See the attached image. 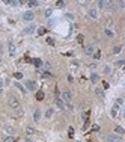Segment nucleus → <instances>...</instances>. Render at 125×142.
Instances as JSON below:
<instances>
[{
    "label": "nucleus",
    "mask_w": 125,
    "mask_h": 142,
    "mask_svg": "<svg viewBox=\"0 0 125 142\" xmlns=\"http://www.w3.org/2000/svg\"><path fill=\"white\" fill-rule=\"evenodd\" d=\"M26 88H27L29 91H36L38 85H36V82H35V80H27V82H26Z\"/></svg>",
    "instance_id": "1"
},
{
    "label": "nucleus",
    "mask_w": 125,
    "mask_h": 142,
    "mask_svg": "<svg viewBox=\"0 0 125 142\" xmlns=\"http://www.w3.org/2000/svg\"><path fill=\"white\" fill-rule=\"evenodd\" d=\"M9 106L12 109H18L20 107V101L15 98V97H9Z\"/></svg>",
    "instance_id": "2"
},
{
    "label": "nucleus",
    "mask_w": 125,
    "mask_h": 142,
    "mask_svg": "<svg viewBox=\"0 0 125 142\" xmlns=\"http://www.w3.org/2000/svg\"><path fill=\"white\" fill-rule=\"evenodd\" d=\"M33 18H35V14L32 11H27V12L23 14V20L24 21H33Z\"/></svg>",
    "instance_id": "3"
},
{
    "label": "nucleus",
    "mask_w": 125,
    "mask_h": 142,
    "mask_svg": "<svg viewBox=\"0 0 125 142\" xmlns=\"http://www.w3.org/2000/svg\"><path fill=\"white\" fill-rule=\"evenodd\" d=\"M8 47H9V55L14 58L15 56V53H17V48H15V44L12 41H9V44H8Z\"/></svg>",
    "instance_id": "4"
},
{
    "label": "nucleus",
    "mask_w": 125,
    "mask_h": 142,
    "mask_svg": "<svg viewBox=\"0 0 125 142\" xmlns=\"http://www.w3.org/2000/svg\"><path fill=\"white\" fill-rule=\"evenodd\" d=\"M89 17L94 18V20L98 18V9H96V8H91V9H89Z\"/></svg>",
    "instance_id": "5"
},
{
    "label": "nucleus",
    "mask_w": 125,
    "mask_h": 142,
    "mask_svg": "<svg viewBox=\"0 0 125 142\" xmlns=\"http://www.w3.org/2000/svg\"><path fill=\"white\" fill-rule=\"evenodd\" d=\"M33 119H35V122H38L41 119V110L39 109H36V110L33 112Z\"/></svg>",
    "instance_id": "6"
},
{
    "label": "nucleus",
    "mask_w": 125,
    "mask_h": 142,
    "mask_svg": "<svg viewBox=\"0 0 125 142\" xmlns=\"http://www.w3.org/2000/svg\"><path fill=\"white\" fill-rule=\"evenodd\" d=\"M35 30H36V27H35L33 24H30V26H27V27L24 29V33H27V35H29V33H33Z\"/></svg>",
    "instance_id": "7"
},
{
    "label": "nucleus",
    "mask_w": 125,
    "mask_h": 142,
    "mask_svg": "<svg viewBox=\"0 0 125 142\" xmlns=\"http://www.w3.org/2000/svg\"><path fill=\"white\" fill-rule=\"evenodd\" d=\"M56 106H57L59 109H65V103L62 101V100L59 98V97H56Z\"/></svg>",
    "instance_id": "8"
},
{
    "label": "nucleus",
    "mask_w": 125,
    "mask_h": 142,
    "mask_svg": "<svg viewBox=\"0 0 125 142\" xmlns=\"http://www.w3.org/2000/svg\"><path fill=\"white\" fill-rule=\"evenodd\" d=\"M107 142H119V138L115 135H109L107 136Z\"/></svg>",
    "instance_id": "9"
},
{
    "label": "nucleus",
    "mask_w": 125,
    "mask_h": 142,
    "mask_svg": "<svg viewBox=\"0 0 125 142\" xmlns=\"http://www.w3.org/2000/svg\"><path fill=\"white\" fill-rule=\"evenodd\" d=\"M84 51L87 55H94V46H91V44H89V46H84Z\"/></svg>",
    "instance_id": "10"
},
{
    "label": "nucleus",
    "mask_w": 125,
    "mask_h": 142,
    "mask_svg": "<svg viewBox=\"0 0 125 142\" xmlns=\"http://www.w3.org/2000/svg\"><path fill=\"white\" fill-rule=\"evenodd\" d=\"M32 62L35 64V67H36L38 70H41V67H42V60H41V59H33Z\"/></svg>",
    "instance_id": "11"
},
{
    "label": "nucleus",
    "mask_w": 125,
    "mask_h": 142,
    "mask_svg": "<svg viewBox=\"0 0 125 142\" xmlns=\"http://www.w3.org/2000/svg\"><path fill=\"white\" fill-rule=\"evenodd\" d=\"M98 80H100V76H98V74H95V73H94V74H91V82H94V83H95V82H98Z\"/></svg>",
    "instance_id": "12"
},
{
    "label": "nucleus",
    "mask_w": 125,
    "mask_h": 142,
    "mask_svg": "<svg viewBox=\"0 0 125 142\" xmlns=\"http://www.w3.org/2000/svg\"><path fill=\"white\" fill-rule=\"evenodd\" d=\"M63 98H66V100H71V98H73V94H71V91H65V92H63Z\"/></svg>",
    "instance_id": "13"
},
{
    "label": "nucleus",
    "mask_w": 125,
    "mask_h": 142,
    "mask_svg": "<svg viewBox=\"0 0 125 142\" xmlns=\"http://www.w3.org/2000/svg\"><path fill=\"white\" fill-rule=\"evenodd\" d=\"M115 131H116V133H118V135H122V133H124V127H121V126H118V127H116V129H115Z\"/></svg>",
    "instance_id": "14"
},
{
    "label": "nucleus",
    "mask_w": 125,
    "mask_h": 142,
    "mask_svg": "<svg viewBox=\"0 0 125 142\" xmlns=\"http://www.w3.org/2000/svg\"><path fill=\"white\" fill-rule=\"evenodd\" d=\"M36 100H39V101L44 100V92H42V91H39V92L36 94Z\"/></svg>",
    "instance_id": "15"
},
{
    "label": "nucleus",
    "mask_w": 125,
    "mask_h": 142,
    "mask_svg": "<svg viewBox=\"0 0 125 142\" xmlns=\"http://www.w3.org/2000/svg\"><path fill=\"white\" fill-rule=\"evenodd\" d=\"M95 92H96V95H98V97H104V91H103V89H100V88H96V91H95Z\"/></svg>",
    "instance_id": "16"
},
{
    "label": "nucleus",
    "mask_w": 125,
    "mask_h": 142,
    "mask_svg": "<svg viewBox=\"0 0 125 142\" xmlns=\"http://www.w3.org/2000/svg\"><path fill=\"white\" fill-rule=\"evenodd\" d=\"M15 86H17V88H18V89H20V91H21L23 94H26V89H24V88H23V86H21V85H20L18 82H15Z\"/></svg>",
    "instance_id": "17"
},
{
    "label": "nucleus",
    "mask_w": 125,
    "mask_h": 142,
    "mask_svg": "<svg viewBox=\"0 0 125 142\" xmlns=\"http://www.w3.org/2000/svg\"><path fill=\"white\" fill-rule=\"evenodd\" d=\"M26 133H27V135H33V133H35V129H33V127H27V129H26Z\"/></svg>",
    "instance_id": "18"
},
{
    "label": "nucleus",
    "mask_w": 125,
    "mask_h": 142,
    "mask_svg": "<svg viewBox=\"0 0 125 142\" xmlns=\"http://www.w3.org/2000/svg\"><path fill=\"white\" fill-rule=\"evenodd\" d=\"M45 32H47L45 27H39V29H38V35H45Z\"/></svg>",
    "instance_id": "19"
},
{
    "label": "nucleus",
    "mask_w": 125,
    "mask_h": 142,
    "mask_svg": "<svg viewBox=\"0 0 125 142\" xmlns=\"http://www.w3.org/2000/svg\"><path fill=\"white\" fill-rule=\"evenodd\" d=\"M94 59H101V51H96V53H94Z\"/></svg>",
    "instance_id": "20"
},
{
    "label": "nucleus",
    "mask_w": 125,
    "mask_h": 142,
    "mask_svg": "<svg viewBox=\"0 0 125 142\" xmlns=\"http://www.w3.org/2000/svg\"><path fill=\"white\" fill-rule=\"evenodd\" d=\"M113 35H115V33H113L112 30H109V29H107V30H105V36H109V38H112V36H113Z\"/></svg>",
    "instance_id": "21"
},
{
    "label": "nucleus",
    "mask_w": 125,
    "mask_h": 142,
    "mask_svg": "<svg viewBox=\"0 0 125 142\" xmlns=\"http://www.w3.org/2000/svg\"><path fill=\"white\" fill-rule=\"evenodd\" d=\"M27 6H29V8H35V6H38V2H29Z\"/></svg>",
    "instance_id": "22"
},
{
    "label": "nucleus",
    "mask_w": 125,
    "mask_h": 142,
    "mask_svg": "<svg viewBox=\"0 0 125 142\" xmlns=\"http://www.w3.org/2000/svg\"><path fill=\"white\" fill-rule=\"evenodd\" d=\"M6 131L9 133V135H14V131H15V130H14L12 127H9V126H8V127H6Z\"/></svg>",
    "instance_id": "23"
},
{
    "label": "nucleus",
    "mask_w": 125,
    "mask_h": 142,
    "mask_svg": "<svg viewBox=\"0 0 125 142\" xmlns=\"http://www.w3.org/2000/svg\"><path fill=\"white\" fill-rule=\"evenodd\" d=\"M51 115H53V109H48V110L45 112V117H47V118H50Z\"/></svg>",
    "instance_id": "24"
},
{
    "label": "nucleus",
    "mask_w": 125,
    "mask_h": 142,
    "mask_svg": "<svg viewBox=\"0 0 125 142\" xmlns=\"http://www.w3.org/2000/svg\"><path fill=\"white\" fill-rule=\"evenodd\" d=\"M3 142H15V141H14V138H12V136H9V138H5V139H3Z\"/></svg>",
    "instance_id": "25"
},
{
    "label": "nucleus",
    "mask_w": 125,
    "mask_h": 142,
    "mask_svg": "<svg viewBox=\"0 0 125 142\" xmlns=\"http://www.w3.org/2000/svg\"><path fill=\"white\" fill-rule=\"evenodd\" d=\"M47 44H50V46H54V39H53V38H47Z\"/></svg>",
    "instance_id": "26"
},
{
    "label": "nucleus",
    "mask_w": 125,
    "mask_h": 142,
    "mask_svg": "<svg viewBox=\"0 0 125 142\" xmlns=\"http://www.w3.org/2000/svg\"><path fill=\"white\" fill-rule=\"evenodd\" d=\"M121 50H122V47H121V46H118V47H115V48H113V53H119Z\"/></svg>",
    "instance_id": "27"
},
{
    "label": "nucleus",
    "mask_w": 125,
    "mask_h": 142,
    "mask_svg": "<svg viewBox=\"0 0 125 142\" xmlns=\"http://www.w3.org/2000/svg\"><path fill=\"white\" fill-rule=\"evenodd\" d=\"M73 136H74V129L69 127V138H73Z\"/></svg>",
    "instance_id": "28"
},
{
    "label": "nucleus",
    "mask_w": 125,
    "mask_h": 142,
    "mask_svg": "<svg viewBox=\"0 0 125 142\" xmlns=\"http://www.w3.org/2000/svg\"><path fill=\"white\" fill-rule=\"evenodd\" d=\"M51 14H53V9H47V11H45V15H47V17H50Z\"/></svg>",
    "instance_id": "29"
},
{
    "label": "nucleus",
    "mask_w": 125,
    "mask_h": 142,
    "mask_svg": "<svg viewBox=\"0 0 125 142\" xmlns=\"http://www.w3.org/2000/svg\"><path fill=\"white\" fill-rule=\"evenodd\" d=\"M14 76H15V79H21V77H23V74H21V73H15Z\"/></svg>",
    "instance_id": "30"
},
{
    "label": "nucleus",
    "mask_w": 125,
    "mask_h": 142,
    "mask_svg": "<svg viewBox=\"0 0 125 142\" xmlns=\"http://www.w3.org/2000/svg\"><path fill=\"white\" fill-rule=\"evenodd\" d=\"M100 130V126H92V131H98Z\"/></svg>",
    "instance_id": "31"
},
{
    "label": "nucleus",
    "mask_w": 125,
    "mask_h": 142,
    "mask_svg": "<svg viewBox=\"0 0 125 142\" xmlns=\"http://www.w3.org/2000/svg\"><path fill=\"white\" fill-rule=\"evenodd\" d=\"M77 39H78V42H83V35H78Z\"/></svg>",
    "instance_id": "32"
},
{
    "label": "nucleus",
    "mask_w": 125,
    "mask_h": 142,
    "mask_svg": "<svg viewBox=\"0 0 125 142\" xmlns=\"http://www.w3.org/2000/svg\"><path fill=\"white\" fill-rule=\"evenodd\" d=\"M116 65H118V67H121V65H124V60H118V62H116Z\"/></svg>",
    "instance_id": "33"
},
{
    "label": "nucleus",
    "mask_w": 125,
    "mask_h": 142,
    "mask_svg": "<svg viewBox=\"0 0 125 142\" xmlns=\"http://www.w3.org/2000/svg\"><path fill=\"white\" fill-rule=\"evenodd\" d=\"M65 106H66V109H68V110H73V106H71L69 103H68V104H65Z\"/></svg>",
    "instance_id": "34"
},
{
    "label": "nucleus",
    "mask_w": 125,
    "mask_h": 142,
    "mask_svg": "<svg viewBox=\"0 0 125 142\" xmlns=\"http://www.w3.org/2000/svg\"><path fill=\"white\" fill-rule=\"evenodd\" d=\"M104 73L109 74V73H110V68H109V67H105V68H104Z\"/></svg>",
    "instance_id": "35"
},
{
    "label": "nucleus",
    "mask_w": 125,
    "mask_h": 142,
    "mask_svg": "<svg viewBox=\"0 0 125 142\" xmlns=\"http://www.w3.org/2000/svg\"><path fill=\"white\" fill-rule=\"evenodd\" d=\"M2 86H3V80L0 79V89H2Z\"/></svg>",
    "instance_id": "36"
},
{
    "label": "nucleus",
    "mask_w": 125,
    "mask_h": 142,
    "mask_svg": "<svg viewBox=\"0 0 125 142\" xmlns=\"http://www.w3.org/2000/svg\"><path fill=\"white\" fill-rule=\"evenodd\" d=\"M0 94H2V89H0Z\"/></svg>",
    "instance_id": "37"
},
{
    "label": "nucleus",
    "mask_w": 125,
    "mask_h": 142,
    "mask_svg": "<svg viewBox=\"0 0 125 142\" xmlns=\"http://www.w3.org/2000/svg\"><path fill=\"white\" fill-rule=\"evenodd\" d=\"M119 142H121V141H119Z\"/></svg>",
    "instance_id": "38"
}]
</instances>
